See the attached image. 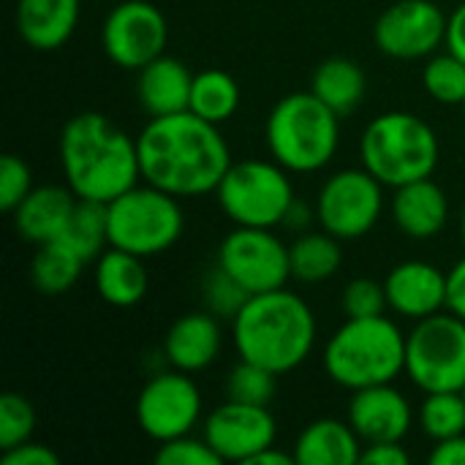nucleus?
I'll return each instance as SVG.
<instances>
[{
  "label": "nucleus",
  "mask_w": 465,
  "mask_h": 465,
  "mask_svg": "<svg viewBox=\"0 0 465 465\" xmlns=\"http://www.w3.org/2000/svg\"><path fill=\"white\" fill-rule=\"evenodd\" d=\"M422 84L425 93L439 101V104H460L465 101V63L455 57L452 52L444 54H430L428 65L422 71Z\"/></svg>",
  "instance_id": "31"
},
{
  "label": "nucleus",
  "mask_w": 465,
  "mask_h": 465,
  "mask_svg": "<svg viewBox=\"0 0 465 465\" xmlns=\"http://www.w3.org/2000/svg\"><path fill=\"white\" fill-rule=\"evenodd\" d=\"M155 463L158 465H221L223 460L218 458V452L202 439L188 436H177L169 441H161L158 452H155Z\"/></svg>",
  "instance_id": "36"
},
{
  "label": "nucleus",
  "mask_w": 465,
  "mask_h": 465,
  "mask_svg": "<svg viewBox=\"0 0 465 465\" xmlns=\"http://www.w3.org/2000/svg\"><path fill=\"white\" fill-rule=\"evenodd\" d=\"M188 109L215 125L226 123L234 117L240 109V84L229 71L221 68H204L193 74V87H191V104Z\"/></svg>",
  "instance_id": "28"
},
{
  "label": "nucleus",
  "mask_w": 465,
  "mask_h": 465,
  "mask_svg": "<svg viewBox=\"0 0 465 465\" xmlns=\"http://www.w3.org/2000/svg\"><path fill=\"white\" fill-rule=\"evenodd\" d=\"M463 112H465V101H463Z\"/></svg>",
  "instance_id": "46"
},
{
  "label": "nucleus",
  "mask_w": 465,
  "mask_h": 465,
  "mask_svg": "<svg viewBox=\"0 0 465 465\" xmlns=\"http://www.w3.org/2000/svg\"><path fill=\"white\" fill-rule=\"evenodd\" d=\"M447 38V16L433 0H398L373 27L379 52L395 60H422L436 54Z\"/></svg>",
  "instance_id": "14"
},
{
  "label": "nucleus",
  "mask_w": 465,
  "mask_h": 465,
  "mask_svg": "<svg viewBox=\"0 0 465 465\" xmlns=\"http://www.w3.org/2000/svg\"><path fill=\"white\" fill-rule=\"evenodd\" d=\"M218 267H223L251 294L283 289L292 278L289 248L270 232L256 226H237L218 248Z\"/></svg>",
  "instance_id": "13"
},
{
  "label": "nucleus",
  "mask_w": 465,
  "mask_h": 465,
  "mask_svg": "<svg viewBox=\"0 0 465 465\" xmlns=\"http://www.w3.org/2000/svg\"><path fill=\"white\" fill-rule=\"evenodd\" d=\"M384 289L390 308L414 322L447 308V275L430 262L411 259L398 264L387 275Z\"/></svg>",
  "instance_id": "17"
},
{
  "label": "nucleus",
  "mask_w": 465,
  "mask_h": 465,
  "mask_svg": "<svg viewBox=\"0 0 465 465\" xmlns=\"http://www.w3.org/2000/svg\"><path fill=\"white\" fill-rule=\"evenodd\" d=\"M136 422L158 444L188 436L202 422V392L191 373L172 368L153 376L136 398Z\"/></svg>",
  "instance_id": "12"
},
{
  "label": "nucleus",
  "mask_w": 465,
  "mask_h": 465,
  "mask_svg": "<svg viewBox=\"0 0 465 465\" xmlns=\"http://www.w3.org/2000/svg\"><path fill=\"white\" fill-rule=\"evenodd\" d=\"M3 465H60V455L38 441H25L3 452Z\"/></svg>",
  "instance_id": "38"
},
{
  "label": "nucleus",
  "mask_w": 465,
  "mask_h": 465,
  "mask_svg": "<svg viewBox=\"0 0 465 465\" xmlns=\"http://www.w3.org/2000/svg\"><path fill=\"white\" fill-rule=\"evenodd\" d=\"M204 441L223 463H245L275 444L278 425L267 406L226 401L207 414L202 428Z\"/></svg>",
  "instance_id": "15"
},
{
  "label": "nucleus",
  "mask_w": 465,
  "mask_h": 465,
  "mask_svg": "<svg viewBox=\"0 0 465 465\" xmlns=\"http://www.w3.org/2000/svg\"><path fill=\"white\" fill-rule=\"evenodd\" d=\"M365 90H368L365 71L349 57H330L319 63L311 76V93L341 117L351 114L362 104Z\"/></svg>",
  "instance_id": "25"
},
{
  "label": "nucleus",
  "mask_w": 465,
  "mask_h": 465,
  "mask_svg": "<svg viewBox=\"0 0 465 465\" xmlns=\"http://www.w3.org/2000/svg\"><path fill=\"white\" fill-rule=\"evenodd\" d=\"M150 289V275L144 270L142 256L106 248L95 259V292L112 308H134L144 300Z\"/></svg>",
  "instance_id": "24"
},
{
  "label": "nucleus",
  "mask_w": 465,
  "mask_h": 465,
  "mask_svg": "<svg viewBox=\"0 0 465 465\" xmlns=\"http://www.w3.org/2000/svg\"><path fill=\"white\" fill-rule=\"evenodd\" d=\"M232 335L240 360L283 376L311 357L316 346V316L294 292H262L232 319Z\"/></svg>",
  "instance_id": "3"
},
{
  "label": "nucleus",
  "mask_w": 465,
  "mask_h": 465,
  "mask_svg": "<svg viewBox=\"0 0 465 465\" xmlns=\"http://www.w3.org/2000/svg\"><path fill=\"white\" fill-rule=\"evenodd\" d=\"M142 180L177 196L215 193L232 166V153L215 123L191 109L150 117L136 136Z\"/></svg>",
  "instance_id": "1"
},
{
  "label": "nucleus",
  "mask_w": 465,
  "mask_h": 465,
  "mask_svg": "<svg viewBox=\"0 0 465 465\" xmlns=\"http://www.w3.org/2000/svg\"><path fill=\"white\" fill-rule=\"evenodd\" d=\"M343 313L346 319H371V316H384L390 308L387 289L379 281L371 278H357L343 289Z\"/></svg>",
  "instance_id": "35"
},
{
  "label": "nucleus",
  "mask_w": 465,
  "mask_h": 465,
  "mask_svg": "<svg viewBox=\"0 0 465 465\" xmlns=\"http://www.w3.org/2000/svg\"><path fill=\"white\" fill-rule=\"evenodd\" d=\"M324 371L343 390L392 384L406 371V335L392 319H346L324 349Z\"/></svg>",
  "instance_id": "4"
},
{
  "label": "nucleus",
  "mask_w": 465,
  "mask_h": 465,
  "mask_svg": "<svg viewBox=\"0 0 465 465\" xmlns=\"http://www.w3.org/2000/svg\"><path fill=\"white\" fill-rule=\"evenodd\" d=\"M460 234H463V242H465V215H463V223H460Z\"/></svg>",
  "instance_id": "44"
},
{
  "label": "nucleus",
  "mask_w": 465,
  "mask_h": 465,
  "mask_svg": "<svg viewBox=\"0 0 465 465\" xmlns=\"http://www.w3.org/2000/svg\"><path fill=\"white\" fill-rule=\"evenodd\" d=\"M392 218L406 237L430 240L450 221V199L430 177H422L395 188Z\"/></svg>",
  "instance_id": "20"
},
{
  "label": "nucleus",
  "mask_w": 465,
  "mask_h": 465,
  "mask_svg": "<svg viewBox=\"0 0 465 465\" xmlns=\"http://www.w3.org/2000/svg\"><path fill=\"white\" fill-rule=\"evenodd\" d=\"M218 204L237 226L272 229L286 223L294 207V188L278 161H232L218 185Z\"/></svg>",
  "instance_id": "8"
},
{
  "label": "nucleus",
  "mask_w": 465,
  "mask_h": 465,
  "mask_svg": "<svg viewBox=\"0 0 465 465\" xmlns=\"http://www.w3.org/2000/svg\"><path fill=\"white\" fill-rule=\"evenodd\" d=\"M35 430V409L25 395L5 392L0 398V450H14L30 441Z\"/></svg>",
  "instance_id": "33"
},
{
  "label": "nucleus",
  "mask_w": 465,
  "mask_h": 465,
  "mask_svg": "<svg viewBox=\"0 0 465 465\" xmlns=\"http://www.w3.org/2000/svg\"><path fill=\"white\" fill-rule=\"evenodd\" d=\"M362 439L351 422L324 417L313 420L294 444L297 465H360Z\"/></svg>",
  "instance_id": "23"
},
{
  "label": "nucleus",
  "mask_w": 465,
  "mask_h": 465,
  "mask_svg": "<svg viewBox=\"0 0 465 465\" xmlns=\"http://www.w3.org/2000/svg\"><path fill=\"white\" fill-rule=\"evenodd\" d=\"M166 41V16L147 0H125L114 5L101 27V46L106 57L125 71H142L147 63L161 57Z\"/></svg>",
  "instance_id": "11"
},
{
  "label": "nucleus",
  "mask_w": 465,
  "mask_h": 465,
  "mask_svg": "<svg viewBox=\"0 0 465 465\" xmlns=\"http://www.w3.org/2000/svg\"><path fill=\"white\" fill-rule=\"evenodd\" d=\"M33 188L35 185H33L30 166L19 155H3L0 158V210L14 213Z\"/></svg>",
  "instance_id": "37"
},
{
  "label": "nucleus",
  "mask_w": 465,
  "mask_h": 465,
  "mask_svg": "<svg viewBox=\"0 0 465 465\" xmlns=\"http://www.w3.org/2000/svg\"><path fill=\"white\" fill-rule=\"evenodd\" d=\"M289 264L292 278L302 283H322L332 278L343 264L341 240L330 232H311L289 245Z\"/></svg>",
  "instance_id": "27"
},
{
  "label": "nucleus",
  "mask_w": 465,
  "mask_h": 465,
  "mask_svg": "<svg viewBox=\"0 0 465 465\" xmlns=\"http://www.w3.org/2000/svg\"><path fill=\"white\" fill-rule=\"evenodd\" d=\"M447 311L465 322V259L447 272Z\"/></svg>",
  "instance_id": "40"
},
{
  "label": "nucleus",
  "mask_w": 465,
  "mask_h": 465,
  "mask_svg": "<svg viewBox=\"0 0 465 465\" xmlns=\"http://www.w3.org/2000/svg\"><path fill=\"white\" fill-rule=\"evenodd\" d=\"M275 392H278V373H272L256 362L240 360L226 376V398L229 401L270 406Z\"/></svg>",
  "instance_id": "32"
},
{
  "label": "nucleus",
  "mask_w": 465,
  "mask_h": 465,
  "mask_svg": "<svg viewBox=\"0 0 465 465\" xmlns=\"http://www.w3.org/2000/svg\"><path fill=\"white\" fill-rule=\"evenodd\" d=\"M109 245L136 253L142 259L166 253L177 245L185 215L177 196L155 185H134L106 204Z\"/></svg>",
  "instance_id": "7"
},
{
  "label": "nucleus",
  "mask_w": 465,
  "mask_h": 465,
  "mask_svg": "<svg viewBox=\"0 0 465 465\" xmlns=\"http://www.w3.org/2000/svg\"><path fill=\"white\" fill-rule=\"evenodd\" d=\"M409 452L401 447V441H381V444H365L360 465H406Z\"/></svg>",
  "instance_id": "39"
},
{
  "label": "nucleus",
  "mask_w": 465,
  "mask_h": 465,
  "mask_svg": "<svg viewBox=\"0 0 465 465\" xmlns=\"http://www.w3.org/2000/svg\"><path fill=\"white\" fill-rule=\"evenodd\" d=\"M411 403L392 384L357 390L349 401V422L362 444L403 441L411 430Z\"/></svg>",
  "instance_id": "16"
},
{
  "label": "nucleus",
  "mask_w": 465,
  "mask_h": 465,
  "mask_svg": "<svg viewBox=\"0 0 465 465\" xmlns=\"http://www.w3.org/2000/svg\"><path fill=\"white\" fill-rule=\"evenodd\" d=\"M460 392H463V398H465V387H463V390H460Z\"/></svg>",
  "instance_id": "45"
},
{
  "label": "nucleus",
  "mask_w": 465,
  "mask_h": 465,
  "mask_svg": "<svg viewBox=\"0 0 465 465\" xmlns=\"http://www.w3.org/2000/svg\"><path fill=\"white\" fill-rule=\"evenodd\" d=\"M68 248H74L84 262L98 259L109 248V210L106 202L95 199H79L71 221L60 237Z\"/></svg>",
  "instance_id": "29"
},
{
  "label": "nucleus",
  "mask_w": 465,
  "mask_h": 465,
  "mask_svg": "<svg viewBox=\"0 0 465 465\" xmlns=\"http://www.w3.org/2000/svg\"><path fill=\"white\" fill-rule=\"evenodd\" d=\"M76 202L79 196L65 185H38L11 213L14 226L19 237H25L33 245L54 242L63 237Z\"/></svg>",
  "instance_id": "19"
},
{
  "label": "nucleus",
  "mask_w": 465,
  "mask_h": 465,
  "mask_svg": "<svg viewBox=\"0 0 465 465\" xmlns=\"http://www.w3.org/2000/svg\"><path fill=\"white\" fill-rule=\"evenodd\" d=\"M428 460H430V465H465V433L436 441Z\"/></svg>",
  "instance_id": "41"
},
{
  "label": "nucleus",
  "mask_w": 465,
  "mask_h": 465,
  "mask_svg": "<svg viewBox=\"0 0 465 465\" xmlns=\"http://www.w3.org/2000/svg\"><path fill=\"white\" fill-rule=\"evenodd\" d=\"M60 166L79 199L106 204L142 180L136 139L101 112H79L63 125Z\"/></svg>",
  "instance_id": "2"
},
{
  "label": "nucleus",
  "mask_w": 465,
  "mask_h": 465,
  "mask_svg": "<svg viewBox=\"0 0 465 465\" xmlns=\"http://www.w3.org/2000/svg\"><path fill=\"white\" fill-rule=\"evenodd\" d=\"M447 52L460 57L465 63V3H460L450 16H447V38H444Z\"/></svg>",
  "instance_id": "42"
},
{
  "label": "nucleus",
  "mask_w": 465,
  "mask_h": 465,
  "mask_svg": "<svg viewBox=\"0 0 465 465\" xmlns=\"http://www.w3.org/2000/svg\"><path fill=\"white\" fill-rule=\"evenodd\" d=\"M84 264L87 262L65 242H60V240L44 242V245H38V251L30 262V281H33L35 292H41L46 297H60L74 289Z\"/></svg>",
  "instance_id": "26"
},
{
  "label": "nucleus",
  "mask_w": 465,
  "mask_h": 465,
  "mask_svg": "<svg viewBox=\"0 0 465 465\" xmlns=\"http://www.w3.org/2000/svg\"><path fill=\"white\" fill-rule=\"evenodd\" d=\"M223 335L218 316L207 313H185L180 316L166 338H163V357L169 368L183 373H199L218 360Z\"/></svg>",
  "instance_id": "18"
},
{
  "label": "nucleus",
  "mask_w": 465,
  "mask_h": 465,
  "mask_svg": "<svg viewBox=\"0 0 465 465\" xmlns=\"http://www.w3.org/2000/svg\"><path fill=\"white\" fill-rule=\"evenodd\" d=\"M253 294L240 286L223 267H215L204 278V305L218 319H234Z\"/></svg>",
  "instance_id": "34"
},
{
  "label": "nucleus",
  "mask_w": 465,
  "mask_h": 465,
  "mask_svg": "<svg viewBox=\"0 0 465 465\" xmlns=\"http://www.w3.org/2000/svg\"><path fill=\"white\" fill-rule=\"evenodd\" d=\"M420 428L436 444L465 433V398L463 392H425L420 406Z\"/></svg>",
  "instance_id": "30"
},
{
  "label": "nucleus",
  "mask_w": 465,
  "mask_h": 465,
  "mask_svg": "<svg viewBox=\"0 0 465 465\" xmlns=\"http://www.w3.org/2000/svg\"><path fill=\"white\" fill-rule=\"evenodd\" d=\"M384 183L362 169H343L327 177L316 199V221L338 240L365 237L381 218Z\"/></svg>",
  "instance_id": "10"
},
{
  "label": "nucleus",
  "mask_w": 465,
  "mask_h": 465,
  "mask_svg": "<svg viewBox=\"0 0 465 465\" xmlns=\"http://www.w3.org/2000/svg\"><path fill=\"white\" fill-rule=\"evenodd\" d=\"M191 87H193V74L188 71L185 63L169 54L155 57L136 76V95L150 117L185 112L191 104Z\"/></svg>",
  "instance_id": "21"
},
{
  "label": "nucleus",
  "mask_w": 465,
  "mask_h": 465,
  "mask_svg": "<svg viewBox=\"0 0 465 465\" xmlns=\"http://www.w3.org/2000/svg\"><path fill=\"white\" fill-rule=\"evenodd\" d=\"M79 0H19L16 30L38 52L60 49L76 30Z\"/></svg>",
  "instance_id": "22"
},
{
  "label": "nucleus",
  "mask_w": 465,
  "mask_h": 465,
  "mask_svg": "<svg viewBox=\"0 0 465 465\" xmlns=\"http://www.w3.org/2000/svg\"><path fill=\"white\" fill-rule=\"evenodd\" d=\"M264 136L272 161H278L286 172L311 174L335 158L341 142V114H335L313 93H289L267 114Z\"/></svg>",
  "instance_id": "5"
},
{
  "label": "nucleus",
  "mask_w": 465,
  "mask_h": 465,
  "mask_svg": "<svg viewBox=\"0 0 465 465\" xmlns=\"http://www.w3.org/2000/svg\"><path fill=\"white\" fill-rule=\"evenodd\" d=\"M360 161L384 185L401 188L436 172L439 136L411 112H387L365 128L360 139Z\"/></svg>",
  "instance_id": "6"
},
{
  "label": "nucleus",
  "mask_w": 465,
  "mask_h": 465,
  "mask_svg": "<svg viewBox=\"0 0 465 465\" xmlns=\"http://www.w3.org/2000/svg\"><path fill=\"white\" fill-rule=\"evenodd\" d=\"M406 373L422 392H460L465 387V322L455 313L420 319L406 335Z\"/></svg>",
  "instance_id": "9"
},
{
  "label": "nucleus",
  "mask_w": 465,
  "mask_h": 465,
  "mask_svg": "<svg viewBox=\"0 0 465 465\" xmlns=\"http://www.w3.org/2000/svg\"><path fill=\"white\" fill-rule=\"evenodd\" d=\"M248 465H297V460H294V452L286 455L283 450H278V447L272 444V447H267L264 452H259L256 458H251Z\"/></svg>",
  "instance_id": "43"
}]
</instances>
